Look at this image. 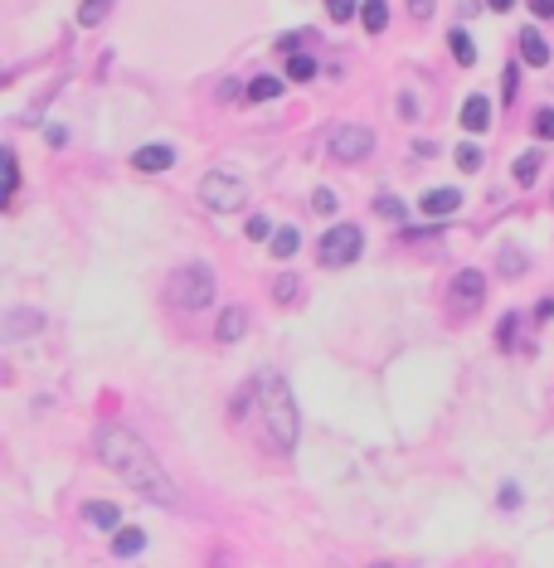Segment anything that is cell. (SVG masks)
Returning <instances> with one entry per match:
<instances>
[{"mask_svg": "<svg viewBox=\"0 0 554 568\" xmlns=\"http://www.w3.org/2000/svg\"><path fill=\"white\" fill-rule=\"evenodd\" d=\"M98 457H103L108 472H117V481H127L137 496H146V501H156L166 510L180 505V491L171 486V476H166L156 452L146 447L132 428H103V433H98Z\"/></svg>", "mask_w": 554, "mask_h": 568, "instance_id": "6da1fadb", "label": "cell"}, {"mask_svg": "<svg viewBox=\"0 0 554 568\" xmlns=\"http://www.w3.org/2000/svg\"><path fill=\"white\" fill-rule=\"evenodd\" d=\"M253 394H258V418H263V442L287 457V452L297 447V433H302L297 404H292L287 379H282V374H273V370H263V374L253 379Z\"/></svg>", "mask_w": 554, "mask_h": 568, "instance_id": "7a4b0ae2", "label": "cell"}, {"mask_svg": "<svg viewBox=\"0 0 554 568\" xmlns=\"http://www.w3.org/2000/svg\"><path fill=\"white\" fill-rule=\"evenodd\" d=\"M166 302L176 306V311L195 316L205 311V306L214 302V272L205 263H190V268H176L171 282H166Z\"/></svg>", "mask_w": 554, "mask_h": 568, "instance_id": "3957f363", "label": "cell"}, {"mask_svg": "<svg viewBox=\"0 0 554 568\" xmlns=\"http://www.w3.org/2000/svg\"><path fill=\"white\" fill-rule=\"evenodd\" d=\"M360 253H365V234H360L355 224H336V229L316 243V263L321 268H350V263H360Z\"/></svg>", "mask_w": 554, "mask_h": 568, "instance_id": "277c9868", "label": "cell"}, {"mask_svg": "<svg viewBox=\"0 0 554 568\" xmlns=\"http://www.w3.org/2000/svg\"><path fill=\"white\" fill-rule=\"evenodd\" d=\"M200 204L214 214H234L244 204V180L234 175L229 166H219V170H210L205 180H200Z\"/></svg>", "mask_w": 554, "mask_h": 568, "instance_id": "5b68a950", "label": "cell"}, {"mask_svg": "<svg viewBox=\"0 0 554 568\" xmlns=\"http://www.w3.org/2000/svg\"><path fill=\"white\" fill-rule=\"evenodd\" d=\"M448 302H452V316H472V311H482V302H486V277H482L477 268L457 272V277H452Z\"/></svg>", "mask_w": 554, "mask_h": 568, "instance_id": "8992f818", "label": "cell"}, {"mask_svg": "<svg viewBox=\"0 0 554 568\" xmlns=\"http://www.w3.org/2000/svg\"><path fill=\"white\" fill-rule=\"evenodd\" d=\"M370 151H375V132L370 127H336L331 132V156L336 161L355 166V161H365Z\"/></svg>", "mask_w": 554, "mask_h": 568, "instance_id": "52a82bcc", "label": "cell"}, {"mask_svg": "<svg viewBox=\"0 0 554 568\" xmlns=\"http://www.w3.org/2000/svg\"><path fill=\"white\" fill-rule=\"evenodd\" d=\"M176 166V151L171 146H142L137 156H132V170H142V175H161V170Z\"/></svg>", "mask_w": 554, "mask_h": 568, "instance_id": "ba28073f", "label": "cell"}, {"mask_svg": "<svg viewBox=\"0 0 554 568\" xmlns=\"http://www.w3.org/2000/svg\"><path fill=\"white\" fill-rule=\"evenodd\" d=\"M457 204H462L457 190H423V200H418V214H423V219H448Z\"/></svg>", "mask_w": 554, "mask_h": 568, "instance_id": "9c48e42d", "label": "cell"}, {"mask_svg": "<svg viewBox=\"0 0 554 568\" xmlns=\"http://www.w3.org/2000/svg\"><path fill=\"white\" fill-rule=\"evenodd\" d=\"M520 64H530V68H545L550 64V44H545V34H540L535 25L520 30Z\"/></svg>", "mask_w": 554, "mask_h": 568, "instance_id": "30bf717a", "label": "cell"}, {"mask_svg": "<svg viewBox=\"0 0 554 568\" xmlns=\"http://www.w3.org/2000/svg\"><path fill=\"white\" fill-rule=\"evenodd\" d=\"M244 331H248V311L244 306H229V311L219 316V326H214V340H219V345H234V340H244Z\"/></svg>", "mask_w": 554, "mask_h": 568, "instance_id": "8fae6325", "label": "cell"}, {"mask_svg": "<svg viewBox=\"0 0 554 568\" xmlns=\"http://www.w3.org/2000/svg\"><path fill=\"white\" fill-rule=\"evenodd\" d=\"M39 326H44V316H39V311H25V306H20V311L5 316V331H0V336H5V340H25V336H35Z\"/></svg>", "mask_w": 554, "mask_h": 568, "instance_id": "7c38bea8", "label": "cell"}, {"mask_svg": "<svg viewBox=\"0 0 554 568\" xmlns=\"http://www.w3.org/2000/svg\"><path fill=\"white\" fill-rule=\"evenodd\" d=\"M83 520H88L93 530H122V510L108 505V501H88V505H83Z\"/></svg>", "mask_w": 554, "mask_h": 568, "instance_id": "4fadbf2b", "label": "cell"}, {"mask_svg": "<svg viewBox=\"0 0 554 568\" xmlns=\"http://www.w3.org/2000/svg\"><path fill=\"white\" fill-rule=\"evenodd\" d=\"M486 122H491V102H486V98H467V102H462V127H467V132H486Z\"/></svg>", "mask_w": 554, "mask_h": 568, "instance_id": "5bb4252c", "label": "cell"}, {"mask_svg": "<svg viewBox=\"0 0 554 568\" xmlns=\"http://www.w3.org/2000/svg\"><path fill=\"white\" fill-rule=\"evenodd\" d=\"M146 549V535L137 525H127V530H117V539H112V554H117V559H137V554Z\"/></svg>", "mask_w": 554, "mask_h": 568, "instance_id": "9a60e30c", "label": "cell"}, {"mask_svg": "<svg viewBox=\"0 0 554 568\" xmlns=\"http://www.w3.org/2000/svg\"><path fill=\"white\" fill-rule=\"evenodd\" d=\"M360 25L370 34H384V25H389V0H365L360 5Z\"/></svg>", "mask_w": 554, "mask_h": 568, "instance_id": "2e32d148", "label": "cell"}, {"mask_svg": "<svg viewBox=\"0 0 554 568\" xmlns=\"http://www.w3.org/2000/svg\"><path fill=\"white\" fill-rule=\"evenodd\" d=\"M540 170H545V156H540V151H525V156L516 161V185L530 190V185L540 180Z\"/></svg>", "mask_w": 554, "mask_h": 568, "instance_id": "e0dca14e", "label": "cell"}, {"mask_svg": "<svg viewBox=\"0 0 554 568\" xmlns=\"http://www.w3.org/2000/svg\"><path fill=\"white\" fill-rule=\"evenodd\" d=\"M448 44H452V59H457L462 68L477 64V44H472V34H467V30H452V34H448Z\"/></svg>", "mask_w": 554, "mask_h": 568, "instance_id": "ac0fdd59", "label": "cell"}, {"mask_svg": "<svg viewBox=\"0 0 554 568\" xmlns=\"http://www.w3.org/2000/svg\"><path fill=\"white\" fill-rule=\"evenodd\" d=\"M108 10H112V0H83V5H78V25H83V30L103 25Z\"/></svg>", "mask_w": 554, "mask_h": 568, "instance_id": "d6986e66", "label": "cell"}, {"mask_svg": "<svg viewBox=\"0 0 554 568\" xmlns=\"http://www.w3.org/2000/svg\"><path fill=\"white\" fill-rule=\"evenodd\" d=\"M287 78H292V83H312V78H316V59H312V54H287Z\"/></svg>", "mask_w": 554, "mask_h": 568, "instance_id": "ffe728a7", "label": "cell"}, {"mask_svg": "<svg viewBox=\"0 0 554 568\" xmlns=\"http://www.w3.org/2000/svg\"><path fill=\"white\" fill-rule=\"evenodd\" d=\"M496 268H501L506 277H520V272L530 268V258L520 253V248H501V258H496Z\"/></svg>", "mask_w": 554, "mask_h": 568, "instance_id": "44dd1931", "label": "cell"}, {"mask_svg": "<svg viewBox=\"0 0 554 568\" xmlns=\"http://www.w3.org/2000/svg\"><path fill=\"white\" fill-rule=\"evenodd\" d=\"M302 248V234L297 229H278L273 234V258H292Z\"/></svg>", "mask_w": 554, "mask_h": 568, "instance_id": "7402d4cb", "label": "cell"}, {"mask_svg": "<svg viewBox=\"0 0 554 568\" xmlns=\"http://www.w3.org/2000/svg\"><path fill=\"white\" fill-rule=\"evenodd\" d=\"M273 98H282V78H258L248 88V102H273Z\"/></svg>", "mask_w": 554, "mask_h": 568, "instance_id": "603a6c76", "label": "cell"}, {"mask_svg": "<svg viewBox=\"0 0 554 568\" xmlns=\"http://www.w3.org/2000/svg\"><path fill=\"white\" fill-rule=\"evenodd\" d=\"M482 161H486L482 146H472V141H462V146H457V166H462V170H482Z\"/></svg>", "mask_w": 554, "mask_h": 568, "instance_id": "cb8c5ba5", "label": "cell"}, {"mask_svg": "<svg viewBox=\"0 0 554 568\" xmlns=\"http://www.w3.org/2000/svg\"><path fill=\"white\" fill-rule=\"evenodd\" d=\"M326 15L341 20V25H346L350 15H360V0H326Z\"/></svg>", "mask_w": 554, "mask_h": 568, "instance_id": "d4e9b609", "label": "cell"}, {"mask_svg": "<svg viewBox=\"0 0 554 568\" xmlns=\"http://www.w3.org/2000/svg\"><path fill=\"white\" fill-rule=\"evenodd\" d=\"M15 190H20V166L15 151H5V204H15Z\"/></svg>", "mask_w": 554, "mask_h": 568, "instance_id": "484cf974", "label": "cell"}, {"mask_svg": "<svg viewBox=\"0 0 554 568\" xmlns=\"http://www.w3.org/2000/svg\"><path fill=\"white\" fill-rule=\"evenodd\" d=\"M244 234H248V238H253V243H263V238H273V224H268V219H263V214H253V219H248V224H244Z\"/></svg>", "mask_w": 554, "mask_h": 568, "instance_id": "4316f807", "label": "cell"}, {"mask_svg": "<svg viewBox=\"0 0 554 568\" xmlns=\"http://www.w3.org/2000/svg\"><path fill=\"white\" fill-rule=\"evenodd\" d=\"M535 136H540V141H554V107L535 112Z\"/></svg>", "mask_w": 554, "mask_h": 568, "instance_id": "83f0119b", "label": "cell"}, {"mask_svg": "<svg viewBox=\"0 0 554 568\" xmlns=\"http://www.w3.org/2000/svg\"><path fill=\"white\" fill-rule=\"evenodd\" d=\"M375 214H384V219H404V204L394 200V195H380L375 200Z\"/></svg>", "mask_w": 554, "mask_h": 568, "instance_id": "f1b7e54d", "label": "cell"}, {"mask_svg": "<svg viewBox=\"0 0 554 568\" xmlns=\"http://www.w3.org/2000/svg\"><path fill=\"white\" fill-rule=\"evenodd\" d=\"M516 83H520V68H516V64H506V68H501V88H506V102L516 98Z\"/></svg>", "mask_w": 554, "mask_h": 568, "instance_id": "f546056e", "label": "cell"}, {"mask_svg": "<svg viewBox=\"0 0 554 568\" xmlns=\"http://www.w3.org/2000/svg\"><path fill=\"white\" fill-rule=\"evenodd\" d=\"M516 326H520V316H506V321H501V331H496V340H501L506 350L516 345Z\"/></svg>", "mask_w": 554, "mask_h": 568, "instance_id": "4dcf8cb0", "label": "cell"}, {"mask_svg": "<svg viewBox=\"0 0 554 568\" xmlns=\"http://www.w3.org/2000/svg\"><path fill=\"white\" fill-rule=\"evenodd\" d=\"M312 204H316V214H336V195H331V190H316V195H312Z\"/></svg>", "mask_w": 554, "mask_h": 568, "instance_id": "1f68e13d", "label": "cell"}, {"mask_svg": "<svg viewBox=\"0 0 554 568\" xmlns=\"http://www.w3.org/2000/svg\"><path fill=\"white\" fill-rule=\"evenodd\" d=\"M278 302H297V277H278Z\"/></svg>", "mask_w": 554, "mask_h": 568, "instance_id": "d6a6232c", "label": "cell"}, {"mask_svg": "<svg viewBox=\"0 0 554 568\" xmlns=\"http://www.w3.org/2000/svg\"><path fill=\"white\" fill-rule=\"evenodd\" d=\"M530 5V15H540V20H554V0H525Z\"/></svg>", "mask_w": 554, "mask_h": 568, "instance_id": "836d02e7", "label": "cell"}, {"mask_svg": "<svg viewBox=\"0 0 554 568\" xmlns=\"http://www.w3.org/2000/svg\"><path fill=\"white\" fill-rule=\"evenodd\" d=\"M239 93H244V88H239V78H229V83H219V102H234Z\"/></svg>", "mask_w": 554, "mask_h": 568, "instance_id": "e575fe53", "label": "cell"}, {"mask_svg": "<svg viewBox=\"0 0 554 568\" xmlns=\"http://www.w3.org/2000/svg\"><path fill=\"white\" fill-rule=\"evenodd\" d=\"M496 501H501L506 510H516L520 505V491H516V486H501V496H496Z\"/></svg>", "mask_w": 554, "mask_h": 568, "instance_id": "d590c367", "label": "cell"}, {"mask_svg": "<svg viewBox=\"0 0 554 568\" xmlns=\"http://www.w3.org/2000/svg\"><path fill=\"white\" fill-rule=\"evenodd\" d=\"M409 10L418 20H428V15H433V0H409Z\"/></svg>", "mask_w": 554, "mask_h": 568, "instance_id": "8d00e7d4", "label": "cell"}, {"mask_svg": "<svg viewBox=\"0 0 554 568\" xmlns=\"http://www.w3.org/2000/svg\"><path fill=\"white\" fill-rule=\"evenodd\" d=\"M550 316H554V302L545 297V302H540V306H535V321H540V326H545V321H550Z\"/></svg>", "mask_w": 554, "mask_h": 568, "instance_id": "74e56055", "label": "cell"}, {"mask_svg": "<svg viewBox=\"0 0 554 568\" xmlns=\"http://www.w3.org/2000/svg\"><path fill=\"white\" fill-rule=\"evenodd\" d=\"M297 44H302L297 34H282V39H278V54H292V49H297Z\"/></svg>", "mask_w": 554, "mask_h": 568, "instance_id": "f35d334b", "label": "cell"}, {"mask_svg": "<svg viewBox=\"0 0 554 568\" xmlns=\"http://www.w3.org/2000/svg\"><path fill=\"white\" fill-rule=\"evenodd\" d=\"M399 112H404V117H418V102H414L409 93H404V98H399Z\"/></svg>", "mask_w": 554, "mask_h": 568, "instance_id": "ab89813d", "label": "cell"}, {"mask_svg": "<svg viewBox=\"0 0 554 568\" xmlns=\"http://www.w3.org/2000/svg\"><path fill=\"white\" fill-rule=\"evenodd\" d=\"M477 10H482V0H462V5H457V15H467V20H472V15H477Z\"/></svg>", "mask_w": 554, "mask_h": 568, "instance_id": "60d3db41", "label": "cell"}, {"mask_svg": "<svg viewBox=\"0 0 554 568\" xmlns=\"http://www.w3.org/2000/svg\"><path fill=\"white\" fill-rule=\"evenodd\" d=\"M486 5H491V10H496V15H506V10H511V5H516V0H486Z\"/></svg>", "mask_w": 554, "mask_h": 568, "instance_id": "b9f144b4", "label": "cell"}]
</instances>
